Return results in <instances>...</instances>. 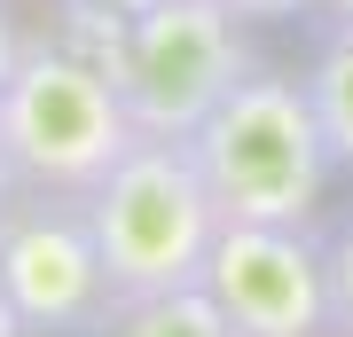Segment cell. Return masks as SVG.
<instances>
[{"mask_svg": "<svg viewBox=\"0 0 353 337\" xmlns=\"http://www.w3.org/2000/svg\"><path fill=\"white\" fill-rule=\"evenodd\" d=\"M189 150L204 165L220 220H259V227H306L330 188V165H338L306 79L267 71V63H252L212 102V118L189 134Z\"/></svg>", "mask_w": 353, "mask_h": 337, "instance_id": "1", "label": "cell"}, {"mask_svg": "<svg viewBox=\"0 0 353 337\" xmlns=\"http://www.w3.org/2000/svg\"><path fill=\"white\" fill-rule=\"evenodd\" d=\"M87 227L102 251L110 298H157V290L204 283V259L220 243V204L204 188V165L189 141L141 134L126 157L87 188Z\"/></svg>", "mask_w": 353, "mask_h": 337, "instance_id": "2", "label": "cell"}, {"mask_svg": "<svg viewBox=\"0 0 353 337\" xmlns=\"http://www.w3.org/2000/svg\"><path fill=\"white\" fill-rule=\"evenodd\" d=\"M134 141L141 125L102 55H79L63 39H39L16 55L8 87H0V157L16 165L24 188L87 196Z\"/></svg>", "mask_w": 353, "mask_h": 337, "instance_id": "3", "label": "cell"}, {"mask_svg": "<svg viewBox=\"0 0 353 337\" xmlns=\"http://www.w3.org/2000/svg\"><path fill=\"white\" fill-rule=\"evenodd\" d=\"M102 63L141 134L189 141L212 118V102L252 71V48H243V16L220 0H150L141 16L110 24Z\"/></svg>", "mask_w": 353, "mask_h": 337, "instance_id": "4", "label": "cell"}, {"mask_svg": "<svg viewBox=\"0 0 353 337\" xmlns=\"http://www.w3.org/2000/svg\"><path fill=\"white\" fill-rule=\"evenodd\" d=\"M0 290L24 337H102L118 298L87 227V196L32 188L0 212Z\"/></svg>", "mask_w": 353, "mask_h": 337, "instance_id": "5", "label": "cell"}, {"mask_svg": "<svg viewBox=\"0 0 353 337\" xmlns=\"http://www.w3.org/2000/svg\"><path fill=\"white\" fill-rule=\"evenodd\" d=\"M204 290L236 337H330V267L306 227L228 220L204 259Z\"/></svg>", "mask_w": 353, "mask_h": 337, "instance_id": "6", "label": "cell"}, {"mask_svg": "<svg viewBox=\"0 0 353 337\" xmlns=\"http://www.w3.org/2000/svg\"><path fill=\"white\" fill-rule=\"evenodd\" d=\"M102 337H236V329H228V314L212 306V290L189 283V290H157V298L110 306Z\"/></svg>", "mask_w": 353, "mask_h": 337, "instance_id": "7", "label": "cell"}, {"mask_svg": "<svg viewBox=\"0 0 353 337\" xmlns=\"http://www.w3.org/2000/svg\"><path fill=\"white\" fill-rule=\"evenodd\" d=\"M306 94H314V118H322V134H330V157L353 165V32H345V24H338V39L314 55Z\"/></svg>", "mask_w": 353, "mask_h": 337, "instance_id": "8", "label": "cell"}, {"mask_svg": "<svg viewBox=\"0 0 353 337\" xmlns=\"http://www.w3.org/2000/svg\"><path fill=\"white\" fill-rule=\"evenodd\" d=\"M322 267H330V337H353V220L322 243Z\"/></svg>", "mask_w": 353, "mask_h": 337, "instance_id": "9", "label": "cell"}, {"mask_svg": "<svg viewBox=\"0 0 353 337\" xmlns=\"http://www.w3.org/2000/svg\"><path fill=\"white\" fill-rule=\"evenodd\" d=\"M220 8H236L243 24H283V16H306V8H322V0H220Z\"/></svg>", "mask_w": 353, "mask_h": 337, "instance_id": "10", "label": "cell"}, {"mask_svg": "<svg viewBox=\"0 0 353 337\" xmlns=\"http://www.w3.org/2000/svg\"><path fill=\"white\" fill-rule=\"evenodd\" d=\"M55 8L87 16V24H126V16H141V8H150V0H55Z\"/></svg>", "mask_w": 353, "mask_h": 337, "instance_id": "11", "label": "cell"}, {"mask_svg": "<svg viewBox=\"0 0 353 337\" xmlns=\"http://www.w3.org/2000/svg\"><path fill=\"white\" fill-rule=\"evenodd\" d=\"M16 55H24V39H16V16H8V0H0V87H8Z\"/></svg>", "mask_w": 353, "mask_h": 337, "instance_id": "12", "label": "cell"}, {"mask_svg": "<svg viewBox=\"0 0 353 337\" xmlns=\"http://www.w3.org/2000/svg\"><path fill=\"white\" fill-rule=\"evenodd\" d=\"M16 188H24V181H16V165L0 157V212H8V204H16Z\"/></svg>", "mask_w": 353, "mask_h": 337, "instance_id": "13", "label": "cell"}, {"mask_svg": "<svg viewBox=\"0 0 353 337\" xmlns=\"http://www.w3.org/2000/svg\"><path fill=\"white\" fill-rule=\"evenodd\" d=\"M0 337H24V322H16V306H8V290H0Z\"/></svg>", "mask_w": 353, "mask_h": 337, "instance_id": "14", "label": "cell"}, {"mask_svg": "<svg viewBox=\"0 0 353 337\" xmlns=\"http://www.w3.org/2000/svg\"><path fill=\"white\" fill-rule=\"evenodd\" d=\"M330 8H338V24H345V32H353V0H330Z\"/></svg>", "mask_w": 353, "mask_h": 337, "instance_id": "15", "label": "cell"}]
</instances>
